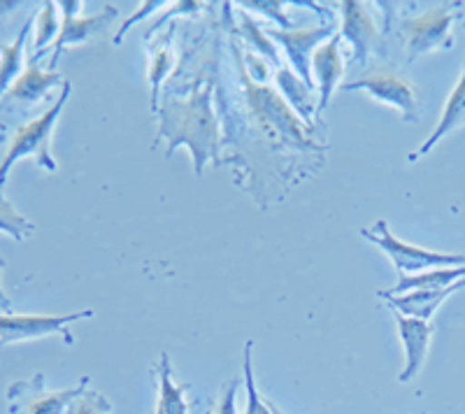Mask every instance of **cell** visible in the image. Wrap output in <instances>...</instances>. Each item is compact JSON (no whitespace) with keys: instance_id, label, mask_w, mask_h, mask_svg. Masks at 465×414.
Here are the masks:
<instances>
[{"instance_id":"6da1fadb","label":"cell","mask_w":465,"mask_h":414,"mask_svg":"<svg viewBox=\"0 0 465 414\" xmlns=\"http://www.w3.org/2000/svg\"><path fill=\"white\" fill-rule=\"evenodd\" d=\"M161 126L159 138L153 147L161 140H168L165 154H173L174 149L186 144L193 154V165H196V175H203L205 165L210 161H219V119L212 112V89L205 86L203 91H196L193 96L180 101V98H165L163 107L159 110Z\"/></svg>"},{"instance_id":"7a4b0ae2","label":"cell","mask_w":465,"mask_h":414,"mask_svg":"<svg viewBox=\"0 0 465 414\" xmlns=\"http://www.w3.org/2000/svg\"><path fill=\"white\" fill-rule=\"evenodd\" d=\"M70 91H73V84L65 80L64 86H61V96L40 117L16 128L10 140V147H7L5 159L0 163V189L5 186L10 171L22 159H35V163L47 172L58 171V163L52 154V133L56 128V122L61 119L65 103H68Z\"/></svg>"},{"instance_id":"3957f363","label":"cell","mask_w":465,"mask_h":414,"mask_svg":"<svg viewBox=\"0 0 465 414\" xmlns=\"http://www.w3.org/2000/svg\"><path fill=\"white\" fill-rule=\"evenodd\" d=\"M460 16H463L460 3H440V5L429 7L423 15L405 19L401 24V33L405 40L407 61L454 47V33L451 31Z\"/></svg>"},{"instance_id":"277c9868","label":"cell","mask_w":465,"mask_h":414,"mask_svg":"<svg viewBox=\"0 0 465 414\" xmlns=\"http://www.w3.org/2000/svg\"><path fill=\"white\" fill-rule=\"evenodd\" d=\"M361 238L368 242L377 244L389 259H391L393 268L401 275H417V272L430 271V268H450V266H465L463 254H447V251H435L419 247V244L405 242V240L396 238L389 229V223L384 219H377L371 229H361Z\"/></svg>"},{"instance_id":"5b68a950","label":"cell","mask_w":465,"mask_h":414,"mask_svg":"<svg viewBox=\"0 0 465 414\" xmlns=\"http://www.w3.org/2000/svg\"><path fill=\"white\" fill-rule=\"evenodd\" d=\"M91 378H82L80 384L49 391L45 375L37 372L31 380H16L7 387V409L10 414H68L70 405L89 389Z\"/></svg>"},{"instance_id":"8992f818","label":"cell","mask_w":465,"mask_h":414,"mask_svg":"<svg viewBox=\"0 0 465 414\" xmlns=\"http://www.w3.org/2000/svg\"><path fill=\"white\" fill-rule=\"evenodd\" d=\"M94 310H80L70 314H0V347L16 342L40 340L47 335H61L65 345H73L74 338L68 330L70 324L94 317Z\"/></svg>"},{"instance_id":"52a82bcc","label":"cell","mask_w":465,"mask_h":414,"mask_svg":"<svg viewBox=\"0 0 465 414\" xmlns=\"http://www.w3.org/2000/svg\"><path fill=\"white\" fill-rule=\"evenodd\" d=\"M270 40H275L286 52L291 70L305 82L310 89H317L312 80V56L326 40L338 33L333 22H323L312 28H293V31H282V28H265Z\"/></svg>"},{"instance_id":"ba28073f","label":"cell","mask_w":465,"mask_h":414,"mask_svg":"<svg viewBox=\"0 0 465 414\" xmlns=\"http://www.w3.org/2000/svg\"><path fill=\"white\" fill-rule=\"evenodd\" d=\"M368 91L377 103L396 107L405 122H419V94L402 74L391 70H375L361 80L340 84V91Z\"/></svg>"},{"instance_id":"9c48e42d","label":"cell","mask_w":465,"mask_h":414,"mask_svg":"<svg viewBox=\"0 0 465 414\" xmlns=\"http://www.w3.org/2000/svg\"><path fill=\"white\" fill-rule=\"evenodd\" d=\"M232 52H235V47H232ZM235 56H238V52H235ZM242 80L247 82L249 103H252V107H254L256 117L263 122V126H268L270 131H272V135H277L280 140L286 138V143H301V138L302 140L307 138L305 126H302L301 119L291 112V107L286 105L284 98L277 96L275 91L268 89V86L249 84V77L244 74V70H242Z\"/></svg>"},{"instance_id":"30bf717a","label":"cell","mask_w":465,"mask_h":414,"mask_svg":"<svg viewBox=\"0 0 465 414\" xmlns=\"http://www.w3.org/2000/svg\"><path fill=\"white\" fill-rule=\"evenodd\" d=\"M338 7L340 15H342V26L338 31L340 37H342V43H349L351 49H354L351 61L365 65L368 59H371V54L375 52L377 43H380V28H377L375 19H372L365 3L342 0Z\"/></svg>"},{"instance_id":"8fae6325","label":"cell","mask_w":465,"mask_h":414,"mask_svg":"<svg viewBox=\"0 0 465 414\" xmlns=\"http://www.w3.org/2000/svg\"><path fill=\"white\" fill-rule=\"evenodd\" d=\"M396 324L398 333H401L402 350H405V366H402L401 375H398V382L407 384L417 378L419 372H421L423 363H426L435 326L430 324V321H421V319L414 317H402V314H396Z\"/></svg>"},{"instance_id":"7c38bea8","label":"cell","mask_w":465,"mask_h":414,"mask_svg":"<svg viewBox=\"0 0 465 414\" xmlns=\"http://www.w3.org/2000/svg\"><path fill=\"white\" fill-rule=\"evenodd\" d=\"M116 16H119V10L114 5H103L101 10L91 16H64L61 19V33H58L56 43H54V54L52 59H49V70L56 68L58 56L65 49L73 47V44L86 43L94 35L103 33L107 26H112Z\"/></svg>"},{"instance_id":"4fadbf2b","label":"cell","mask_w":465,"mask_h":414,"mask_svg":"<svg viewBox=\"0 0 465 414\" xmlns=\"http://www.w3.org/2000/svg\"><path fill=\"white\" fill-rule=\"evenodd\" d=\"M340 44H342V37H340V33H335V35L331 37V40H326L312 56V80L314 86L319 89L317 119L322 117V112L331 105V98H333L335 89L340 86V80H342L344 74Z\"/></svg>"},{"instance_id":"5bb4252c","label":"cell","mask_w":465,"mask_h":414,"mask_svg":"<svg viewBox=\"0 0 465 414\" xmlns=\"http://www.w3.org/2000/svg\"><path fill=\"white\" fill-rule=\"evenodd\" d=\"M465 289V280L456 281L447 289H435V291H410L402 293V296H391L384 298L386 308L393 310L396 314H402V317H414L421 319V321H430L433 314L438 312L440 305L447 301V298L454 296L456 291Z\"/></svg>"},{"instance_id":"9a60e30c","label":"cell","mask_w":465,"mask_h":414,"mask_svg":"<svg viewBox=\"0 0 465 414\" xmlns=\"http://www.w3.org/2000/svg\"><path fill=\"white\" fill-rule=\"evenodd\" d=\"M460 126H465V65H463V74H460V80L456 82L454 91H451L450 98H447V103H444V110H442V114H440L438 126L433 128V133L426 138V143H423L417 152H412V154L407 156V161H410V163H414V161H419L421 156L429 154V152H433V147L440 143V140L447 138L450 133H454L456 128H460Z\"/></svg>"},{"instance_id":"2e32d148","label":"cell","mask_w":465,"mask_h":414,"mask_svg":"<svg viewBox=\"0 0 465 414\" xmlns=\"http://www.w3.org/2000/svg\"><path fill=\"white\" fill-rule=\"evenodd\" d=\"M64 74L56 73V70H43L40 65L28 64V68L24 70L22 77L10 86L3 101L7 103H31L43 101L47 98V94L56 86H64Z\"/></svg>"},{"instance_id":"e0dca14e","label":"cell","mask_w":465,"mask_h":414,"mask_svg":"<svg viewBox=\"0 0 465 414\" xmlns=\"http://www.w3.org/2000/svg\"><path fill=\"white\" fill-rule=\"evenodd\" d=\"M465 280V266H450V268H430V271L417 272V275H401L398 284L391 289H384L377 296L391 298L402 296L410 291H435V289H447L456 281Z\"/></svg>"},{"instance_id":"ac0fdd59","label":"cell","mask_w":465,"mask_h":414,"mask_svg":"<svg viewBox=\"0 0 465 414\" xmlns=\"http://www.w3.org/2000/svg\"><path fill=\"white\" fill-rule=\"evenodd\" d=\"M153 375L159 378V403L153 414H189L186 391L191 384H177L173 375V361L165 351H161L159 361L153 366Z\"/></svg>"},{"instance_id":"d6986e66","label":"cell","mask_w":465,"mask_h":414,"mask_svg":"<svg viewBox=\"0 0 465 414\" xmlns=\"http://www.w3.org/2000/svg\"><path fill=\"white\" fill-rule=\"evenodd\" d=\"M275 82L282 91V98L289 101V107L293 110V114H296L301 122H305L307 126H312L319 105V101H314L312 96V89H310L293 70L286 68V65L284 68H277Z\"/></svg>"},{"instance_id":"ffe728a7","label":"cell","mask_w":465,"mask_h":414,"mask_svg":"<svg viewBox=\"0 0 465 414\" xmlns=\"http://www.w3.org/2000/svg\"><path fill=\"white\" fill-rule=\"evenodd\" d=\"M174 35V26H170V31L165 33L163 37H159L156 43H153V49H149V110L159 112V94H161V84L170 74L174 65V56L173 49H170V40Z\"/></svg>"},{"instance_id":"44dd1931","label":"cell","mask_w":465,"mask_h":414,"mask_svg":"<svg viewBox=\"0 0 465 414\" xmlns=\"http://www.w3.org/2000/svg\"><path fill=\"white\" fill-rule=\"evenodd\" d=\"M33 22H35V19H28V22L24 24L22 31H19V35L15 37V43L0 49V101H3V96L10 91V86L15 84V82L22 77L24 70H26L24 68V56H26V40L28 33H31Z\"/></svg>"},{"instance_id":"7402d4cb","label":"cell","mask_w":465,"mask_h":414,"mask_svg":"<svg viewBox=\"0 0 465 414\" xmlns=\"http://www.w3.org/2000/svg\"><path fill=\"white\" fill-rule=\"evenodd\" d=\"M35 40H33V47H35V54H33V61L35 64L40 56L45 54V49L52 43H56L58 33H61V22H58V5L47 0L43 3V10L35 16Z\"/></svg>"},{"instance_id":"603a6c76","label":"cell","mask_w":465,"mask_h":414,"mask_svg":"<svg viewBox=\"0 0 465 414\" xmlns=\"http://www.w3.org/2000/svg\"><path fill=\"white\" fill-rule=\"evenodd\" d=\"M240 35L244 37V43L249 44V52L254 49L256 54H259L261 59H268L270 64L280 65V54H277V47L272 43H270L268 33H265V28H261V24H256L252 16L247 15V12H242L240 15V26H238Z\"/></svg>"},{"instance_id":"cb8c5ba5","label":"cell","mask_w":465,"mask_h":414,"mask_svg":"<svg viewBox=\"0 0 465 414\" xmlns=\"http://www.w3.org/2000/svg\"><path fill=\"white\" fill-rule=\"evenodd\" d=\"M0 233L10 235L16 242H22L28 235L35 233V223H33L31 219L24 217V214L7 201L3 189H0Z\"/></svg>"},{"instance_id":"d4e9b609","label":"cell","mask_w":465,"mask_h":414,"mask_svg":"<svg viewBox=\"0 0 465 414\" xmlns=\"http://www.w3.org/2000/svg\"><path fill=\"white\" fill-rule=\"evenodd\" d=\"M252 350H254V342L249 340L247 345H244V363H242L244 384H247V408H244V414H272V405H270L268 400L261 399L259 387H256Z\"/></svg>"},{"instance_id":"484cf974","label":"cell","mask_w":465,"mask_h":414,"mask_svg":"<svg viewBox=\"0 0 465 414\" xmlns=\"http://www.w3.org/2000/svg\"><path fill=\"white\" fill-rule=\"evenodd\" d=\"M68 414H114L110 400L98 391H84L70 405Z\"/></svg>"},{"instance_id":"4316f807","label":"cell","mask_w":465,"mask_h":414,"mask_svg":"<svg viewBox=\"0 0 465 414\" xmlns=\"http://www.w3.org/2000/svg\"><path fill=\"white\" fill-rule=\"evenodd\" d=\"M284 3H277V0H256V3H242V7H249V10H256L261 15L272 16L277 22V26H282V31H293V22L284 15Z\"/></svg>"},{"instance_id":"83f0119b","label":"cell","mask_w":465,"mask_h":414,"mask_svg":"<svg viewBox=\"0 0 465 414\" xmlns=\"http://www.w3.org/2000/svg\"><path fill=\"white\" fill-rule=\"evenodd\" d=\"M163 5H168L165 0H147V3H143V5H140V10L133 12V15L126 19V22H124L122 26H119V31H116V35H114V44H122L124 37L128 35V31H131V28L135 26V24H140L144 19V16L153 15V12L159 10V7H163Z\"/></svg>"},{"instance_id":"f1b7e54d","label":"cell","mask_w":465,"mask_h":414,"mask_svg":"<svg viewBox=\"0 0 465 414\" xmlns=\"http://www.w3.org/2000/svg\"><path fill=\"white\" fill-rule=\"evenodd\" d=\"M238 384L240 380L232 378L231 382L223 387L222 399H219L214 414H238V400H235V396H238Z\"/></svg>"},{"instance_id":"f546056e","label":"cell","mask_w":465,"mask_h":414,"mask_svg":"<svg viewBox=\"0 0 465 414\" xmlns=\"http://www.w3.org/2000/svg\"><path fill=\"white\" fill-rule=\"evenodd\" d=\"M201 7H203V3H191V0H184V3H174L173 10L165 12V15L159 19V22H156L152 28H149V31H147V40L153 35V33L159 31V28L163 26V24L168 22V19H173V16H177V15H196V12L201 10Z\"/></svg>"},{"instance_id":"4dcf8cb0","label":"cell","mask_w":465,"mask_h":414,"mask_svg":"<svg viewBox=\"0 0 465 414\" xmlns=\"http://www.w3.org/2000/svg\"><path fill=\"white\" fill-rule=\"evenodd\" d=\"M58 5V12L64 16H82V7H84V3L82 0H61V3H56Z\"/></svg>"},{"instance_id":"1f68e13d","label":"cell","mask_w":465,"mask_h":414,"mask_svg":"<svg viewBox=\"0 0 465 414\" xmlns=\"http://www.w3.org/2000/svg\"><path fill=\"white\" fill-rule=\"evenodd\" d=\"M3 266H5V261L0 259V272H3ZM0 308H3L5 314H12V301L5 293V289H3V284H0Z\"/></svg>"},{"instance_id":"d6a6232c","label":"cell","mask_w":465,"mask_h":414,"mask_svg":"<svg viewBox=\"0 0 465 414\" xmlns=\"http://www.w3.org/2000/svg\"><path fill=\"white\" fill-rule=\"evenodd\" d=\"M16 7H22L19 0H0V16L10 15V12H15Z\"/></svg>"},{"instance_id":"836d02e7","label":"cell","mask_w":465,"mask_h":414,"mask_svg":"<svg viewBox=\"0 0 465 414\" xmlns=\"http://www.w3.org/2000/svg\"><path fill=\"white\" fill-rule=\"evenodd\" d=\"M0 140H5V126H0Z\"/></svg>"},{"instance_id":"e575fe53","label":"cell","mask_w":465,"mask_h":414,"mask_svg":"<svg viewBox=\"0 0 465 414\" xmlns=\"http://www.w3.org/2000/svg\"><path fill=\"white\" fill-rule=\"evenodd\" d=\"M270 405H272V403H270ZM272 414H282V412H280V409H277V408H275V405H272Z\"/></svg>"}]
</instances>
